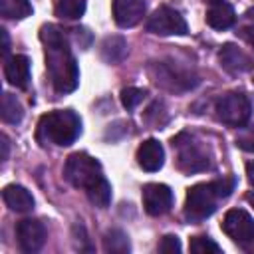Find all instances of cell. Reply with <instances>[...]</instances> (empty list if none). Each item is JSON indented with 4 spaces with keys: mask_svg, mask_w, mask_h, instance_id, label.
<instances>
[{
    "mask_svg": "<svg viewBox=\"0 0 254 254\" xmlns=\"http://www.w3.org/2000/svg\"><path fill=\"white\" fill-rule=\"evenodd\" d=\"M40 40L46 52V67L52 85L58 93H69L79 83V69L75 58L69 52L64 32L54 24H44L40 28Z\"/></svg>",
    "mask_w": 254,
    "mask_h": 254,
    "instance_id": "1",
    "label": "cell"
},
{
    "mask_svg": "<svg viewBox=\"0 0 254 254\" xmlns=\"http://www.w3.org/2000/svg\"><path fill=\"white\" fill-rule=\"evenodd\" d=\"M81 133V119L71 109H56L40 117L36 137L42 145H71Z\"/></svg>",
    "mask_w": 254,
    "mask_h": 254,
    "instance_id": "2",
    "label": "cell"
},
{
    "mask_svg": "<svg viewBox=\"0 0 254 254\" xmlns=\"http://www.w3.org/2000/svg\"><path fill=\"white\" fill-rule=\"evenodd\" d=\"M64 177L69 185L87 190L99 179H103V171H101V165L97 159L89 157L87 153H73L65 161Z\"/></svg>",
    "mask_w": 254,
    "mask_h": 254,
    "instance_id": "3",
    "label": "cell"
},
{
    "mask_svg": "<svg viewBox=\"0 0 254 254\" xmlns=\"http://www.w3.org/2000/svg\"><path fill=\"white\" fill-rule=\"evenodd\" d=\"M220 196L216 194L214 183H198L192 185L187 190V198H185V216L192 222L204 220L208 218L214 210H216V200Z\"/></svg>",
    "mask_w": 254,
    "mask_h": 254,
    "instance_id": "4",
    "label": "cell"
},
{
    "mask_svg": "<svg viewBox=\"0 0 254 254\" xmlns=\"http://www.w3.org/2000/svg\"><path fill=\"white\" fill-rule=\"evenodd\" d=\"M214 111H216V119L220 123H224L228 127H244L250 119L252 105L244 93L230 91L216 99Z\"/></svg>",
    "mask_w": 254,
    "mask_h": 254,
    "instance_id": "5",
    "label": "cell"
},
{
    "mask_svg": "<svg viewBox=\"0 0 254 254\" xmlns=\"http://www.w3.org/2000/svg\"><path fill=\"white\" fill-rule=\"evenodd\" d=\"M224 234L242 250L254 252V218L242 208H230L222 220Z\"/></svg>",
    "mask_w": 254,
    "mask_h": 254,
    "instance_id": "6",
    "label": "cell"
},
{
    "mask_svg": "<svg viewBox=\"0 0 254 254\" xmlns=\"http://www.w3.org/2000/svg\"><path fill=\"white\" fill-rule=\"evenodd\" d=\"M149 71H151L153 81L157 85H163L171 91H185V89H190V87L196 85V77L190 71H187V69H183L175 64L157 62V64L151 65Z\"/></svg>",
    "mask_w": 254,
    "mask_h": 254,
    "instance_id": "7",
    "label": "cell"
},
{
    "mask_svg": "<svg viewBox=\"0 0 254 254\" xmlns=\"http://www.w3.org/2000/svg\"><path fill=\"white\" fill-rule=\"evenodd\" d=\"M147 30L157 36H185L189 32L185 18L181 12L169 8V6H159L147 20Z\"/></svg>",
    "mask_w": 254,
    "mask_h": 254,
    "instance_id": "8",
    "label": "cell"
},
{
    "mask_svg": "<svg viewBox=\"0 0 254 254\" xmlns=\"http://www.w3.org/2000/svg\"><path fill=\"white\" fill-rule=\"evenodd\" d=\"M173 147H177V151H179V167L185 173H196V171L208 169V157H206V153L187 133H181L179 137H175L173 139Z\"/></svg>",
    "mask_w": 254,
    "mask_h": 254,
    "instance_id": "9",
    "label": "cell"
},
{
    "mask_svg": "<svg viewBox=\"0 0 254 254\" xmlns=\"http://www.w3.org/2000/svg\"><path fill=\"white\" fill-rule=\"evenodd\" d=\"M143 206L147 214L161 216L173 206V190L161 183H149L143 187Z\"/></svg>",
    "mask_w": 254,
    "mask_h": 254,
    "instance_id": "10",
    "label": "cell"
},
{
    "mask_svg": "<svg viewBox=\"0 0 254 254\" xmlns=\"http://www.w3.org/2000/svg\"><path fill=\"white\" fill-rule=\"evenodd\" d=\"M46 226L36 218H24L16 226V238L24 252H38L46 242Z\"/></svg>",
    "mask_w": 254,
    "mask_h": 254,
    "instance_id": "11",
    "label": "cell"
},
{
    "mask_svg": "<svg viewBox=\"0 0 254 254\" xmlns=\"http://www.w3.org/2000/svg\"><path fill=\"white\" fill-rule=\"evenodd\" d=\"M147 12L145 0H113V20L119 28H133Z\"/></svg>",
    "mask_w": 254,
    "mask_h": 254,
    "instance_id": "12",
    "label": "cell"
},
{
    "mask_svg": "<svg viewBox=\"0 0 254 254\" xmlns=\"http://www.w3.org/2000/svg\"><path fill=\"white\" fill-rule=\"evenodd\" d=\"M137 163L143 171L155 173L165 163V149L157 139H147L137 149Z\"/></svg>",
    "mask_w": 254,
    "mask_h": 254,
    "instance_id": "13",
    "label": "cell"
},
{
    "mask_svg": "<svg viewBox=\"0 0 254 254\" xmlns=\"http://www.w3.org/2000/svg\"><path fill=\"white\" fill-rule=\"evenodd\" d=\"M4 77L10 85L26 89L28 83H30V60L26 56H20V54H16L12 58H6Z\"/></svg>",
    "mask_w": 254,
    "mask_h": 254,
    "instance_id": "14",
    "label": "cell"
},
{
    "mask_svg": "<svg viewBox=\"0 0 254 254\" xmlns=\"http://www.w3.org/2000/svg\"><path fill=\"white\" fill-rule=\"evenodd\" d=\"M218 62L228 73H244L252 67L250 58L234 44H224L218 52Z\"/></svg>",
    "mask_w": 254,
    "mask_h": 254,
    "instance_id": "15",
    "label": "cell"
},
{
    "mask_svg": "<svg viewBox=\"0 0 254 254\" xmlns=\"http://www.w3.org/2000/svg\"><path fill=\"white\" fill-rule=\"evenodd\" d=\"M2 198L6 206L14 212H30L34 208V196L22 185H6L2 190Z\"/></svg>",
    "mask_w": 254,
    "mask_h": 254,
    "instance_id": "16",
    "label": "cell"
},
{
    "mask_svg": "<svg viewBox=\"0 0 254 254\" xmlns=\"http://www.w3.org/2000/svg\"><path fill=\"white\" fill-rule=\"evenodd\" d=\"M206 24L214 30H228L236 24V12L228 2H214L206 10Z\"/></svg>",
    "mask_w": 254,
    "mask_h": 254,
    "instance_id": "17",
    "label": "cell"
},
{
    "mask_svg": "<svg viewBox=\"0 0 254 254\" xmlns=\"http://www.w3.org/2000/svg\"><path fill=\"white\" fill-rule=\"evenodd\" d=\"M127 56V42L121 36H109L101 44V58L109 64H117Z\"/></svg>",
    "mask_w": 254,
    "mask_h": 254,
    "instance_id": "18",
    "label": "cell"
},
{
    "mask_svg": "<svg viewBox=\"0 0 254 254\" xmlns=\"http://www.w3.org/2000/svg\"><path fill=\"white\" fill-rule=\"evenodd\" d=\"M0 115H2V121L4 123H20L22 117H24V111H22V105L20 101L16 99V95L12 93H2V107H0Z\"/></svg>",
    "mask_w": 254,
    "mask_h": 254,
    "instance_id": "19",
    "label": "cell"
},
{
    "mask_svg": "<svg viewBox=\"0 0 254 254\" xmlns=\"http://www.w3.org/2000/svg\"><path fill=\"white\" fill-rule=\"evenodd\" d=\"M103 250L111 252V254H127L131 250L127 234L123 230H119V228L109 230L105 234V238H103Z\"/></svg>",
    "mask_w": 254,
    "mask_h": 254,
    "instance_id": "20",
    "label": "cell"
},
{
    "mask_svg": "<svg viewBox=\"0 0 254 254\" xmlns=\"http://www.w3.org/2000/svg\"><path fill=\"white\" fill-rule=\"evenodd\" d=\"M0 14L4 18L22 20L32 14V4L30 0H0Z\"/></svg>",
    "mask_w": 254,
    "mask_h": 254,
    "instance_id": "21",
    "label": "cell"
},
{
    "mask_svg": "<svg viewBox=\"0 0 254 254\" xmlns=\"http://www.w3.org/2000/svg\"><path fill=\"white\" fill-rule=\"evenodd\" d=\"M87 0H58L56 2V14L65 20H77L85 12Z\"/></svg>",
    "mask_w": 254,
    "mask_h": 254,
    "instance_id": "22",
    "label": "cell"
},
{
    "mask_svg": "<svg viewBox=\"0 0 254 254\" xmlns=\"http://www.w3.org/2000/svg\"><path fill=\"white\" fill-rule=\"evenodd\" d=\"M85 192H87V198H89L95 206H101V208H105V206L109 204V200H111V185L107 183L105 177L99 179L93 187H89Z\"/></svg>",
    "mask_w": 254,
    "mask_h": 254,
    "instance_id": "23",
    "label": "cell"
},
{
    "mask_svg": "<svg viewBox=\"0 0 254 254\" xmlns=\"http://www.w3.org/2000/svg\"><path fill=\"white\" fill-rule=\"evenodd\" d=\"M236 34L242 40H246L248 44L254 46V8H250V10H246L242 14V18H240V22L236 26Z\"/></svg>",
    "mask_w": 254,
    "mask_h": 254,
    "instance_id": "24",
    "label": "cell"
},
{
    "mask_svg": "<svg viewBox=\"0 0 254 254\" xmlns=\"http://www.w3.org/2000/svg\"><path fill=\"white\" fill-rule=\"evenodd\" d=\"M189 248L190 252H196V254H218L220 252V246L208 236H192L189 242Z\"/></svg>",
    "mask_w": 254,
    "mask_h": 254,
    "instance_id": "25",
    "label": "cell"
},
{
    "mask_svg": "<svg viewBox=\"0 0 254 254\" xmlns=\"http://www.w3.org/2000/svg\"><path fill=\"white\" fill-rule=\"evenodd\" d=\"M147 91L139 89V87H125L121 89V103L125 109H135L143 99H145Z\"/></svg>",
    "mask_w": 254,
    "mask_h": 254,
    "instance_id": "26",
    "label": "cell"
},
{
    "mask_svg": "<svg viewBox=\"0 0 254 254\" xmlns=\"http://www.w3.org/2000/svg\"><path fill=\"white\" fill-rule=\"evenodd\" d=\"M236 145L246 151V153H254V123L248 125L246 129H242L236 137Z\"/></svg>",
    "mask_w": 254,
    "mask_h": 254,
    "instance_id": "27",
    "label": "cell"
},
{
    "mask_svg": "<svg viewBox=\"0 0 254 254\" xmlns=\"http://www.w3.org/2000/svg\"><path fill=\"white\" fill-rule=\"evenodd\" d=\"M181 248H183L181 240L177 236H173V234L163 236L161 242H159V252H163V254H175V252H181Z\"/></svg>",
    "mask_w": 254,
    "mask_h": 254,
    "instance_id": "28",
    "label": "cell"
},
{
    "mask_svg": "<svg viewBox=\"0 0 254 254\" xmlns=\"http://www.w3.org/2000/svg\"><path fill=\"white\" fill-rule=\"evenodd\" d=\"M214 189H216V194H218L220 198H226V196L234 190V179H232V177H226V179L214 181Z\"/></svg>",
    "mask_w": 254,
    "mask_h": 254,
    "instance_id": "29",
    "label": "cell"
},
{
    "mask_svg": "<svg viewBox=\"0 0 254 254\" xmlns=\"http://www.w3.org/2000/svg\"><path fill=\"white\" fill-rule=\"evenodd\" d=\"M0 149H2L0 161L4 163V161L8 159V153H10V143H8V137H6V135H0Z\"/></svg>",
    "mask_w": 254,
    "mask_h": 254,
    "instance_id": "30",
    "label": "cell"
},
{
    "mask_svg": "<svg viewBox=\"0 0 254 254\" xmlns=\"http://www.w3.org/2000/svg\"><path fill=\"white\" fill-rule=\"evenodd\" d=\"M0 38H2V56L6 58L8 56V50H10V42H8V32L4 28L0 30Z\"/></svg>",
    "mask_w": 254,
    "mask_h": 254,
    "instance_id": "31",
    "label": "cell"
},
{
    "mask_svg": "<svg viewBox=\"0 0 254 254\" xmlns=\"http://www.w3.org/2000/svg\"><path fill=\"white\" fill-rule=\"evenodd\" d=\"M246 179H248V183L254 187V161L246 163Z\"/></svg>",
    "mask_w": 254,
    "mask_h": 254,
    "instance_id": "32",
    "label": "cell"
},
{
    "mask_svg": "<svg viewBox=\"0 0 254 254\" xmlns=\"http://www.w3.org/2000/svg\"><path fill=\"white\" fill-rule=\"evenodd\" d=\"M246 200L252 202V206H254V192H248V194H246Z\"/></svg>",
    "mask_w": 254,
    "mask_h": 254,
    "instance_id": "33",
    "label": "cell"
},
{
    "mask_svg": "<svg viewBox=\"0 0 254 254\" xmlns=\"http://www.w3.org/2000/svg\"><path fill=\"white\" fill-rule=\"evenodd\" d=\"M204 2H210V4H214V2H220V0H204Z\"/></svg>",
    "mask_w": 254,
    "mask_h": 254,
    "instance_id": "34",
    "label": "cell"
}]
</instances>
